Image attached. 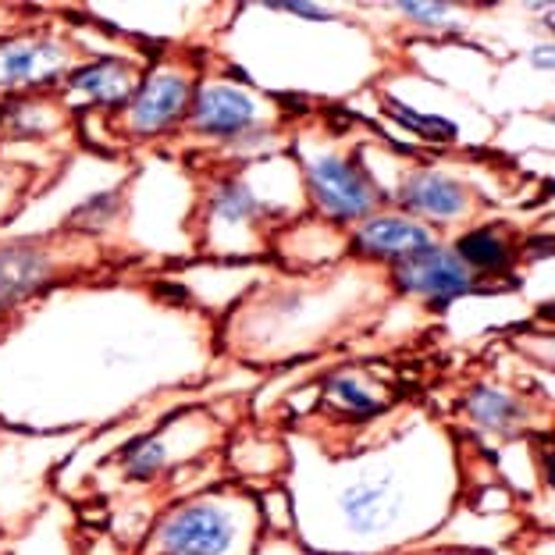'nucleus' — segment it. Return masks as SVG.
<instances>
[{"mask_svg": "<svg viewBox=\"0 0 555 555\" xmlns=\"http://www.w3.org/2000/svg\"><path fill=\"white\" fill-rule=\"evenodd\" d=\"M285 449L288 524L299 545L318 555H410L456 509V441L421 410L357 456L332 460L302 435H285Z\"/></svg>", "mask_w": 555, "mask_h": 555, "instance_id": "1", "label": "nucleus"}, {"mask_svg": "<svg viewBox=\"0 0 555 555\" xmlns=\"http://www.w3.org/2000/svg\"><path fill=\"white\" fill-rule=\"evenodd\" d=\"M367 282L374 278L332 274L310 282V288L296 285L278 296H249L257 302H249L246 313H235L224 332L232 335V349L243 352V360H288L332 335L324 324H332L338 310H357V302L363 299L360 288H367Z\"/></svg>", "mask_w": 555, "mask_h": 555, "instance_id": "2", "label": "nucleus"}, {"mask_svg": "<svg viewBox=\"0 0 555 555\" xmlns=\"http://www.w3.org/2000/svg\"><path fill=\"white\" fill-rule=\"evenodd\" d=\"M263 531V499L224 485L171 502L146 527L135 555H254Z\"/></svg>", "mask_w": 555, "mask_h": 555, "instance_id": "3", "label": "nucleus"}, {"mask_svg": "<svg viewBox=\"0 0 555 555\" xmlns=\"http://www.w3.org/2000/svg\"><path fill=\"white\" fill-rule=\"evenodd\" d=\"M299 168L302 185L310 193V204L324 218L338 224H360L382 214L385 196L374 185L371 171L363 168L360 150H343L335 135L324 132H302L299 135Z\"/></svg>", "mask_w": 555, "mask_h": 555, "instance_id": "4", "label": "nucleus"}, {"mask_svg": "<svg viewBox=\"0 0 555 555\" xmlns=\"http://www.w3.org/2000/svg\"><path fill=\"white\" fill-rule=\"evenodd\" d=\"M285 115L271 96L249 90L232 79H207L193 90L189 104V125L204 135L235 139L254 129H274V121Z\"/></svg>", "mask_w": 555, "mask_h": 555, "instance_id": "5", "label": "nucleus"}, {"mask_svg": "<svg viewBox=\"0 0 555 555\" xmlns=\"http://www.w3.org/2000/svg\"><path fill=\"white\" fill-rule=\"evenodd\" d=\"M396 199L402 210L416 214V221L446 229V224H466L477 218V196L456 175L431 168V164H413L399 168V189L385 193V204Z\"/></svg>", "mask_w": 555, "mask_h": 555, "instance_id": "6", "label": "nucleus"}, {"mask_svg": "<svg viewBox=\"0 0 555 555\" xmlns=\"http://www.w3.org/2000/svg\"><path fill=\"white\" fill-rule=\"evenodd\" d=\"M388 285L399 296H416L431 302H452L466 299L485 288V278H477L466 263L456 257L452 246H431L424 254L406 257L388 268Z\"/></svg>", "mask_w": 555, "mask_h": 555, "instance_id": "7", "label": "nucleus"}, {"mask_svg": "<svg viewBox=\"0 0 555 555\" xmlns=\"http://www.w3.org/2000/svg\"><path fill=\"white\" fill-rule=\"evenodd\" d=\"M193 79L179 68H157L150 72V79L139 86L135 96L121 107V118L135 135H154L164 132L168 125L179 121L189 104H193Z\"/></svg>", "mask_w": 555, "mask_h": 555, "instance_id": "8", "label": "nucleus"}, {"mask_svg": "<svg viewBox=\"0 0 555 555\" xmlns=\"http://www.w3.org/2000/svg\"><path fill=\"white\" fill-rule=\"evenodd\" d=\"M441 243V232L431 224L410 218V214H374L352 229L349 249L363 260H388L399 263L406 257L424 254Z\"/></svg>", "mask_w": 555, "mask_h": 555, "instance_id": "9", "label": "nucleus"}, {"mask_svg": "<svg viewBox=\"0 0 555 555\" xmlns=\"http://www.w3.org/2000/svg\"><path fill=\"white\" fill-rule=\"evenodd\" d=\"M72 75V47L50 36L0 40V86H43Z\"/></svg>", "mask_w": 555, "mask_h": 555, "instance_id": "10", "label": "nucleus"}, {"mask_svg": "<svg viewBox=\"0 0 555 555\" xmlns=\"http://www.w3.org/2000/svg\"><path fill=\"white\" fill-rule=\"evenodd\" d=\"M57 271V260L40 243H4L0 246V313L22 307L40 296Z\"/></svg>", "mask_w": 555, "mask_h": 555, "instance_id": "11", "label": "nucleus"}, {"mask_svg": "<svg viewBox=\"0 0 555 555\" xmlns=\"http://www.w3.org/2000/svg\"><path fill=\"white\" fill-rule=\"evenodd\" d=\"M143 86V72L121 57H104L93 65H82L68 75V100L72 104H104V107H125Z\"/></svg>", "mask_w": 555, "mask_h": 555, "instance_id": "12", "label": "nucleus"}, {"mask_svg": "<svg viewBox=\"0 0 555 555\" xmlns=\"http://www.w3.org/2000/svg\"><path fill=\"white\" fill-rule=\"evenodd\" d=\"M324 402L346 421H371L392 406V396L382 382H374L367 371L343 367L324 382Z\"/></svg>", "mask_w": 555, "mask_h": 555, "instance_id": "13", "label": "nucleus"}, {"mask_svg": "<svg viewBox=\"0 0 555 555\" xmlns=\"http://www.w3.org/2000/svg\"><path fill=\"white\" fill-rule=\"evenodd\" d=\"M452 249L477 278L509 274L516 263V243L502 224H474L452 238Z\"/></svg>", "mask_w": 555, "mask_h": 555, "instance_id": "14", "label": "nucleus"}, {"mask_svg": "<svg viewBox=\"0 0 555 555\" xmlns=\"http://www.w3.org/2000/svg\"><path fill=\"white\" fill-rule=\"evenodd\" d=\"M466 416L481 427V431H495V435H506V431H516L524 421V410L520 402L509 399L506 392H499V388H474L470 399H466Z\"/></svg>", "mask_w": 555, "mask_h": 555, "instance_id": "15", "label": "nucleus"}, {"mask_svg": "<svg viewBox=\"0 0 555 555\" xmlns=\"http://www.w3.org/2000/svg\"><path fill=\"white\" fill-rule=\"evenodd\" d=\"M0 121L8 125V132L18 135H40L54 129V111H50L43 100H11L4 107Z\"/></svg>", "mask_w": 555, "mask_h": 555, "instance_id": "16", "label": "nucleus"}, {"mask_svg": "<svg viewBox=\"0 0 555 555\" xmlns=\"http://www.w3.org/2000/svg\"><path fill=\"white\" fill-rule=\"evenodd\" d=\"M396 11L427 25V29H449V25H460V11L449 4H396Z\"/></svg>", "mask_w": 555, "mask_h": 555, "instance_id": "17", "label": "nucleus"}, {"mask_svg": "<svg viewBox=\"0 0 555 555\" xmlns=\"http://www.w3.org/2000/svg\"><path fill=\"white\" fill-rule=\"evenodd\" d=\"M254 555H318V552H310L307 545H299L293 531H278V527H268Z\"/></svg>", "mask_w": 555, "mask_h": 555, "instance_id": "18", "label": "nucleus"}, {"mask_svg": "<svg viewBox=\"0 0 555 555\" xmlns=\"http://www.w3.org/2000/svg\"><path fill=\"white\" fill-rule=\"evenodd\" d=\"M0 555H8V552H4V548H0Z\"/></svg>", "mask_w": 555, "mask_h": 555, "instance_id": "19", "label": "nucleus"}]
</instances>
